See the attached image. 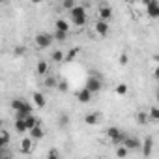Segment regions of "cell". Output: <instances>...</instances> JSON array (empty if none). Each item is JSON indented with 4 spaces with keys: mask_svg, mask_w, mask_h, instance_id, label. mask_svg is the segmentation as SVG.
<instances>
[{
    "mask_svg": "<svg viewBox=\"0 0 159 159\" xmlns=\"http://www.w3.org/2000/svg\"><path fill=\"white\" fill-rule=\"evenodd\" d=\"M69 13H71V21H73L75 26L86 25V10H84L83 6H73V8L69 10Z\"/></svg>",
    "mask_w": 159,
    "mask_h": 159,
    "instance_id": "6da1fadb",
    "label": "cell"
},
{
    "mask_svg": "<svg viewBox=\"0 0 159 159\" xmlns=\"http://www.w3.org/2000/svg\"><path fill=\"white\" fill-rule=\"evenodd\" d=\"M84 88H88L92 94H96V92H99V90L103 88V83H101V79H99V77L92 75V77H88V81H86Z\"/></svg>",
    "mask_w": 159,
    "mask_h": 159,
    "instance_id": "7a4b0ae2",
    "label": "cell"
},
{
    "mask_svg": "<svg viewBox=\"0 0 159 159\" xmlns=\"http://www.w3.org/2000/svg\"><path fill=\"white\" fill-rule=\"evenodd\" d=\"M34 39H36V45H38V49H47V47H51V43L54 41V39H52V36H51V34H45V32L38 34Z\"/></svg>",
    "mask_w": 159,
    "mask_h": 159,
    "instance_id": "3957f363",
    "label": "cell"
},
{
    "mask_svg": "<svg viewBox=\"0 0 159 159\" xmlns=\"http://www.w3.org/2000/svg\"><path fill=\"white\" fill-rule=\"evenodd\" d=\"M107 137H109L114 144H118V142L124 140V133H122L118 127H109V129H107Z\"/></svg>",
    "mask_w": 159,
    "mask_h": 159,
    "instance_id": "277c9868",
    "label": "cell"
},
{
    "mask_svg": "<svg viewBox=\"0 0 159 159\" xmlns=\"http://www.w3.org/2000/svg\"><path fill=\"white\" fill-rule=\"evenodd\" d=\"M146 11L152 19H157L159 17V4H157V0H150V2L146 4Z\"/></svg>",
    "mask_w": 159,
    "mask_h": 159,
    "instance_id": "5b68a950",
    "label": "cell"
},
{
    "mask_svg": "<svg viewBox=\"0 0 159 159\" xmlns=\"http://www.w3.org/2000/svg\"><path fill=\"white\" fill-rule=\"evenodd\" d=\"M99 122H101V114L99 112H90V114L84 116V124L86 125H98Z\"/></svg>",
    "mask_w": 159,
    "mask_h": 159,
    "instance_id": "8992f818",
    "label": "cell"
},
{
    "mask_svg": "<svg viewBox=\"0 0 159 159\" xmlns=\"http://www.w3.org/2000/svg\"><path fill=\"white\" fill-rule=\"evenodd\" d=\"M124 146H125L127 150H137V148L140 146V140L135 139V137H124Z\"/></svg>",
    "mask_w": 159,
    "mask_h": 159,
    "instance_id": "52a82bcc",
    "label": "cell"
},
{
    "mask_svg": "<svg viewBox=\"0 0 159 159\" xmlns=\"http://www.w3.org/2000/svg\"><path fill=\"white\" fill-rule=\"evenodd\" d=\"M28 131H30V135H32V139H34V140H41V139H43V135H45V133H43V129H41V125H39V122H38L32 129H28Z\"/></svg>",
    "mask_w": 159,
    "mask_h": 159,
    "instance_id": "ba28073f",
    "label": "cell"
},
{
    "mask_svg": "<svg viewBox=\"0 0 159 159\" xmlns=\"http://www.w3.org/2000/svg\"><path fill=\"white\" fill-rule=\"evenodd\" d=\"M96 32L99 34V36H107L109 34V25H107V21H98L96 23Z\"/></svg>",
    "mask_w": 159,
    "mask_h": 159,
    "instance_id": "9c48e42d",
    "label": "cell"
},
{
    "mask_svg": "<svg viewBox=\"0 0 159 159\" xmlns=\"http://www.w3.org/2000/svg\"><path fill=\"white\" fill-rule=\"evenodd\" d=\"M77 99H79V101H81V103H88V101L92 99V92H90L88 88H83L81 92H79V94H77Z\"/></svg>",
    "mask_w": 159,
    "mask_h": 159,
    "instance_id": "30bf717a",
    "label": "cell"
},
{
    "mask_svg": "<svg viewBox=\"0 0 159 159\" xmlns=\"http://www.w3.org/2000/svg\"><path fill=\"white\" fill-rule=\"evenodd\" d=\"M111 17H112V10H111L109 6L99 8V19H101V21H109Z\"/></svg>",
    "mask_w": 159,
    "mask_h": 159,
    "instance_id": "8fae6325",
    "label": "cell"
},
{
    "mask_svg": "<svg viewBox=\"0 0 159 159\" xmlns=\"http://www.w3.org/2000/svg\"><path fill=\"white\" fill-rule=\"evenodd\" d=\"M32 99H34V103H36V107H39V109H43L45 107V96L43 94H39V92H34V96H32Z\"/></svg>",
    "mask_w": 159,
    "mask_h": 159,
    "instance_id": "7c38bea8",
    "label": "cell"
},
{
    "mask_svg": "<svg viewBox=\"0 0 159 159\" xmlns=\"http://www.w3.org/2000/svg\"><path fill=\"white\" fill-rule=\"evenodd\" d=\"M36 71H38V75H45V73L49 71V64H47L45 60H39L38 66H36Z\"/></svg>",
    "mask_w": 159,
    "mask_h": 159,
    "instance_id": "4fadbf2b",
    "label": "cell"
},
{
    "mask_svg": "<svg viewBox=\"0 0 159 159\" xmlns=\"http://www.w3.org/2000/svg\"><path fill=\"white\" fill-rule=\"evenodd\" d=\"M26 105H28V103H26L25 99H19V98H15V99L11 101V109H13V111H21V109H25Z\"/></svg>",
    "mask_w": 159,
    "mask_h": 159,
    "instance_id": "5bb4252c",
    "label": "cell"
},
{
    "mask_svg": "<svg viewBox=\"0 0 159 159\" xmlns=\"http://www.w3.org/2000/svg\"><path fill=\"white\" fill-rule=\"evenodd\" d=\"M23 120H25V125H26V129H32V127L38 124V120H36V116H34V114H26Z\"/></svg>",
    "mask_w": 159,
    "mask_h": 159,
    "instance_id": "9a60e30c",
    "label": "cell"
},
{
    "mask_svg": "<svg viewBox=\"0 0 159 159\" xmlns=\"http://www.w3.org/2000/svg\"><path fill=\"white\" fill-rule=\"evenodd\" d=\"M21 150L25 153H30L32 152V139H23L21 140Z\"/></svg>",
    "mask_w": 159,
    "mask_h": 159,
    "instance_id": "2e32d148",
    "label": "cell"
},
{
    "mask_svg": "<svg viewBox=\"0 0 159 159\" xmlns=\"http://www.w3.org/2000/svg\"><path fill=\"white\" fill-rule=\"evenodd\" d=\"M54 26H56V30H64V32H69V23H67V21H64V19H58V21L54 23Z\"/></svg>",
    "mask_w": 159,
    "mask_h": 159,
    "instance_id": "e0dca14e",
    "label": "cell"
},
{
    "mask_svg": "<svg viewBox=\"0 0 159 159\" xmlns=\"http://www.w3.org/2000/svg\"><path fill=\"white\" fill-rule=\"evenodd\" d=\"M15 131H17V133H25V131H28L26 125H25V120H23V118H15Z\"/></svg>",
    "mask_w": 159,
    "mask_h": 159,
    "instance_id": "ac0fdd59",
    "label": "cell"
},
{
    "mask_svg": "<svg viewBox=\"0 0 159 159\" xmlns=\"http://www.w3.org/2000/svg\"><path fill=\"white\" fill-rule=\"evenodd\" d=\"M66 38H67V32H64V30H56L52 36L54 41H66Z\"/></svg>",
    "mask_w": 159,
    "mask_h": 159,
    "instance_id": "d6986e66",
    "label": "cell"
},
{
    "mask_svg": "<svg viewBox=\"0 0 159 159\" xmlns=\"http://www.w3.org/2000/svg\"><path fill=\"white\" fill-rule=\"evenodd\" d=\"M79 51H81V49H79V47H75V49H71V51H69V52H67V54L64 56V60H66V62H71V60H73V58H75V56L79 54Z\"/></svg>",
    "mask_w": 159,
    "mask_h": 159,
    "instance_id": "ffe728a7",
    "label": "cell"
},
{
    "mask_svg": "<svg viewBox=\"0 0 159 159\" xmlns=\"http://www.w3.org/2000/svg\"><path fill=\"white\" fill-rule=\"evenodd\" d=\"M10 144V135L8 133H0V148H6Z\"/></svg>",
    "mask_w": 159,
    "mask_h": 159,
    "instance_id": "44dd1931",
    "label": "cell"
},
{
    "mask_svg": "<svg viewBox=\"0 0 159 159\" xmlns=\"http://www.w3.org/2000/svg\"><path fill=\"white\" fill-rule=\"evenodd\" d=\"M148 118H152L153 122H157V120H159V109H157V107H152V109H150Z\"/></svg>",
    "mask_w": 159,
    "mask_h": 159,
    "instance_id": "7402d4cb",
    "label": "cell"
},
{
    "mask_svg": "<svg viewBox=\"0 0 159 159\" xmlns=\"http://www.w3.org/2000/svg\"><path fill=\"white\" fill-rule=\"evenodd\" d=\"M127 90H129L127 84H118V86H116V94H118V96H125Z\"/></svg>",
    "mask_w": 159,
    "mask_h": 159,
    "instance_id": "603a6c76",
    "label": "cell"
},
{
    "mask_svg": "<svg viewBox=\"0 0 159 159\" xmlns=\"http://www.w3.org/2000/svg\"><path fill=\"white\" fill-rule=\"evenodd\" d=\"M56 83H58V81H56L54 77H49L47 81H45V86H47V88H56Z\"/></svg>",
    "mask_w": 159,
    "mask_h": 159,
    "instance_id": "cb8c5ba5",
    "label": "cell"
},
{
    "mask_svg": "<svg viewBox=\"0 0 159 159\" xmlns=\"http://www.w3.org/2000/svg\"><path fill=\"white\" fill-rule=\"evenodd\" d=\"M52 60H54V62H62V60H64V52H62V51H54V52H52Z\"/></svg>",
    "mask_w": 159,
    "mask_h": 159,
    "instance_id": "d4e9b609",
    "label": "cell"
},
{
    "mask_svg": "<svg viewBox=\"0 0 159 159\" xmlns=\"http://www.w3.org/2000/svg\"><path fill=\"white\" fill-rule=\"evenodd\" d=\"M56 88L60 90V92H67V81H60V83H56Z\"/></svg>",
    "mask_w": 159,
    "mask_h": 159,
    "instance_id": "484cf974",
    "label": "cell"
},
{
    "mask_svg": "<svg viewBox=\"0 0 159 159\" xmlns=\"http://www.w3.org/2000/svg\"><path fill=\"white\" fill-rule=\"evenodd\" d=\"M137 122H139V124H146V122H148V114H146V112H139V114H137Z\"/></svg>",
    "mask_w": 159,
    "mask_h": 159,
    "instance_id": "4316f807",
    "label": "cell"
},
{
    "mask_svg": "<svg viewBox=\"0 0 159 159\" xmlns=\"http://www.w3.org/2000/svg\"><path fill=\"white\" fill-rule=\"evenodd\" d=\"M152 142H153V140L148 137V139H146V146H144V155H150V152H152Z\"/></svg>",
    "mask_w": 159,
    "mask_h": 159,
    "instance_id": "83f0119b",
    "label": "cell"
},
{
    "mask_svg": "<svg viewBox=\"0 0 159 159\" xmlns=\"http://www.w3.org/2000/svg\"><path fill=\"white\" fill-rule=\"evenodd\" d=\"M127 153H129V150H127L125 146H122V148H118V150H116V155H118V157H125Z\"/></svg>",
    "mask_w": 159,
    "mask_h": 159,
    "instance_id": "f1b7e54d",
    "label": "cell"
},
{
    "mask_svg": "<svg viewBox=\"0 0 159 159\" xmlns=\"http://www.w3.org/2000/svg\"><path fill=\"white\" fill-rule=\"evenodd\" d=\"M58 155H60V152H58V150H54V148H52V150H49V153H47V157H49V159H56Z\"/></svg>",
    "mask_w": 159,
    "mask_h": 159,
    "instance_id": "f546056e",
    "label": "cell"
},
{
    "mask_svg": "<svg viewBox=\"0 0 159 159\" xmlns=\"http://www.w3.org/2000/svg\"><path fill=\"white\" fill-rule=\"evenodd\" d=\"M62 6H64L66 10H71L75 4H73V0H62Z\"/></svg>",
    "mask_w": 159,
    "mask_h": 159,
    "instance_id": "4dcf8cb0",
    "label": "cell"
},
{
    "mask_svg": "<svg viewBox=\"0 0 159 159\" xmlns=\"http://www.w3.org/2000/svg\"><path fill=\"white\" fill-rule=\"evenodd\" d=\"M67 124H69V118H67V114H62V116H60V125L64 127V125H67Z\"/></svg>",
    "mask_w": 159,
    "mask_h": 159,
    "instance_id": "1f68e13d",
    "label": "cell"
},
{
    "mask_svg": "<svg viewBox=\"0 0 159 159\" xmlns=\"http://www.w3.org/2000/svg\"><path fill=\"white\" fill-rule=\"evenodd\" d=\"M127 62H129V58H127V54H120V64H122V66H125Z\"/></svg>",
    "mask_w": 159,
    "mask_h": 159,
    "instance_id": "d6a6232c",
    "label": "cell"
},
{
    "mask_svg": "<svg viewBox=\"0 0 159 159\" xmlns=\"http://www.w3.org/2000/svg\"><path fill=\"white\" fill-rule=\"evenodd\" d=\"M13 52H15V56H21V54L25 52V47H15V51H13Z\"/></svg>",
    "mask_w": 159,
    "mask_h": 159,
    "instance_id": "836d02e7",
    "label": "cell"
},
{
    "mask_svg": "<svg viewBox=\"0 0 159 159\" xmlns=\"http://www.w3.org/2000/svg\"><path fill=\"white\" fill-rule=\"evenodd\" d=\"M8 155V150L6 148H0V157H6Z\"/></svg>",
    "mask_w": 159,
    "mask_h": 159,
    "instance_id": "e575fe53",
    "label": "cell"
},
{
    "mask_svg": "<svg viewBox=\"0 0 159 159\" xmlns=\"http://www.w3.org/2000/svg\"><path fill=\"white\" fill-rule=\"evenodd\" d=\"M32 2H34V4H41V2H43V0H32Z\"/></svg>",
    "mask_w": 159,
    "mask_h": 159,
    "instance_id": "d590c367",
    "label": "cell"
},
{
    "mask_svg": "<svg viewBox=\"0 0 159 159\" xmlns=\"http://www.w3.org/2000/svg\"><path fill=\"white\" fill-rule=\"evenodd\" d=\"M4 2H8V0H0V4H4Z\"/></svg>",
    "mask_w": 159,
    "mask_h": 159,
    "instance_id": "8d00e7d4",
    "label": "cell"
},
{
    "mask_svg": "<svg viewBox=\"0 0 159 159\" xmlns=\"http://www.w3.org/2000/svg\"><path fill=\"white\" fill-rule=\"evenodd\" d=\"M142 2H144V4H148V2H150V0H142Z\"/></svg>",
    "mask_w": 159,
    "mask_h": 159,
    "instance_id": "74e56055",
    "label": "cell"
}]
</instances>
